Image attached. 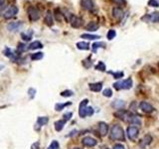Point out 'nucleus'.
Wrapping results in <instances>:
<instances>
[{"mask_svg":"<svg viewBox=\"0 0 159 149\" xmlns=\"http://www.w3.org/2000/svg\"><path fill=\"white\" fill-rule=\"evenodd\" d=\"M114 115H116L117 118L123 120L124 122L133 124V125H141L140 118H139L138 116H136L135 114H133V113L126 112V110L119 109V112H116L114 113Z\"/></svg>","mask_w":159,"mask_h":149,"instance_id":"nucleus-1","label":"nucleus"},{"mask_svg":"<svg viewBox=\"0 0 159 149\" xmlns=\"http://www.w3.org/2000/svg\"><path fill=\"white\" fill-rule=\"evenodd\" d=\"M111 138L113 140H119V141H124L125 136H124V131H123L122 127L119 126V124H114V125L111 127Z\"/></svg>","mask_w":159,"mask_h":149,"instance_id":"nucleus-2","label":"nucleus"},{"mask_svg":"<svg viewBox=\"0 0 159 149\" xmlns=\"http://www.w3.org/2000/svg\"><path fill=\"white\" fill-rule=\"evenodd\" d=\"M132 86H133V82L130 78H127V80L120 81V82L113 83V88L117 89V91H119V89H129L132 88Z\"/></svg>","mask_w":159,"mask_h":149,"instance_id":"nucleus-3","label":"nucleus"},{"mask_svg":"<svg viewBox=\"0 0 159 149\" xmlns=\"http://www.w3.org/2000/svg\"><path fill=\"white\" fill-rule=\"evenodd\" d=\"M27 13H28V18L30 19L31 21H37V20H39L40 19V11L37 9L36 7H29L28 8V11H27Z\"/></svg>","mask_w":159,"mask_h":149,"instance_id":"nucleus-4","label":"nucleus"},{"mask_svg":"<svg viewBox=\"0 0 159 149\" xmlns=\"http://www.w3.org/2000/svg\"><path fill=\"white\" fill-rule=\"evenodd\" d=\"M142 21H146V22H152V23H158L159 22V12H153L150 14H147L141 17Z\"/></svg>","mask_w":159,"mask_h":149,"instance_id":"nucleus-5","label":"nucleus"},{"mask_svg":"<svg viewBox=\"0 0 159 149\" xmlns=\"http://www.w3.org/2000/svg\"><path fill=\"white\" fill-rule=\"evenodd\" d=\"M17 14H18V7L17 6H11L4 12L3 17H4V19H7L8 20V19L15 17Z\"/></svg>","mask_w":159,"mask_h":149,"instance_id":"nucleus-6","label":"nucleus"},{"mask_svg":"<svg viewBox=\"0 0 159 149\" xmlns=\"http://www.w3.org/2000/svg\"><path fill=\"white\" fill-rule=\"evenodd\" d=\"M139 134V129L136 126H129L127 128V136L130 140H135Z\"/></svg>","mask_w":159,"mask_h":149,"instance_id":"nucleus-7","label":"nucleus"},{"mask_svg":"<svg viewBox=\"0 0 159 149\" xmlns=\"http://www.w3.org/2000/svg\"><path fill=\"white\" fill-rule=\"evenodd\" d=\"M87 102H89V99H84V101H82V102L80 104V109H79V114L81 117H86L87 115Z\"/></svg>","mask_w":159,"mask_h":149,"instance_id":"nucleus-8","label":"nucleus"},{"mask_svg":"<svg viewBox=\"0 0 159 149\" xmlns=\"http://www.w3.org/2000/svg\"><path fill=\"white\" fill-rule=\"evenodd\" d=\"M69 22H70L71 26H72L73 28H80V27L83 25V19L73 14L72 18L70 19Z\"/></svg>","mask_w":159,"mask_h":149,"instance_id":"nucleus-9","label":"nucleus"},{"mask_svg":"<svg viewBox=\"0 0 159 149\" xmlns=\"http://www.w3.org/2000/svg\"><path fill=\"white\" fill-rule=\"evenodd\" d=\"M23 26V23L21 21H15V22H10L7 25V29L10 32H17L20 30L21 27Z\"/></svg>","mask_w":159,"mask_h":149,"instance_id":"nucleus-10","label":"nucleus"},{"mask_svg":"<svg viewBox=\"0 0 159 149\" xmlns=\"http://www.w3.org/2000/svg\"><path fill=\"white\" fill-rule=\"evenodd\" d=\"M151 142H152L151 135L147 134V135H145V136L140 140V142H139V147L142 148V149H145V148L147 147V146L151 144Z\"/></svg>","mask_w":159,"mask_h":149,"instance_id":"nucleus-11","label":"nucleus"},{"mask_svg":"<svg viewBox=\"0 0 159 149\" xmlns=\"http://www.w3.org/2000/svg\"><path fill=\"white\" fill-rule=\"evenodd\" d=\"M81 6L83 9L87 10V11H92L95 8V3L93 0H81Z\"/></svg>","mask_w":159,"mask_h":149,"instance_id":"nucleus-12","label":"nucleus"},{"mask_svg":"<svg viewBox=\"0 0 159 149\" xmlns=\"http://www.w3.org/2000/svg\"><path fill=\"white\" fill-rule=\"evenodd\" d=\"M82 142H83V144L85 146H87V147H94V146L97 145L98 141L95 139V138L90 137V136H86L83 138V140H82Z\"/></svg>","mask_w":159,"mask_h":149,"instance_id":"nucleus-13","label":"nucleus"},{"mask_svg":"<svg viewBox=\"0 0 159 149\" xmlns=\"http://www.w3.org/2000/svg\"><path fill=\"white\" fill-rule=\"evenodd\" d=\"M139 107H140V109L145 113L152 112L153 110H154V107H153L152 105L147 101H141L140 104H139Z\"/></svg>","mask_w":159,"mask_h":149,"instance_id":"nucleus-14","label":"nucleus"},{"mask_svg":"<svg viewBox=\"0 0 159 149\" xmlns=\"http://www.w3.org/2000/svg\"><path fill=\"white\" fill-rule=\"evenodd\" d=\"M112 16H113L116 19H117V20H121L123 18V16H124V12H123V10L121 8L114 7L113 9H112Z\"/></svg>","mask_w":159,"mask_h":149,"instance_id":"nucleus-15","label":"nucleus"},{"mask_svg":"<svg viewBox=\"0 0 159 149\" xmlns=\"http://www.w3.org/2000/svg\"><path fill=\"white\" fill-rule=\"evenodd\" d=\"M98 130L101 136H106L108 132V125L106 122H100L98 123Z\"/></svg>","mask_w":159,"mask_h":149,"instance_id":"nucleus-16","label":"nucleus"},{"mask_svg":"<svg viewBox=\"0 0 159 149\" xmlns=\"http://www.w3.org/2000/svg\"><path fill=\"white\" fill-rule=\"evenodd\" d=\"M44 22H45V24L49 27L53 26L54 24V18H53V14H52L51 11H48L47 14H46L45 18H44Z\"/></svg>","mask_w":159,"mask_h":149,"instance_id":"nucleus-17","label":"nucleus"},{"mask_svg":"<svg viewBox=\"0 0 159 149\" xmlns=\"http://www.w3.org/2000/svg\"><path fill=\"white\" fill-rule=\"evenodd\" d=\"M89 86L90 91H95V93L100 91L101 89H103V83H90Z\"/></svg>","mask_w":159,"mask_h":149,"instance_id":"nucleus-18","label":"nucleus"},{"mask_svg":"<svg viewBox=\"0 0 159 149\" xmlns=\"http://www.w3.org/2000/svg\"><path fill=\"white\" fill-rule=\"evenodd\" d=\"M66 122H67V121H66L65 119H60V120L56 121V122H55V129H56L57 131L63 130V128H64Z\"/></svg>","mask_w":159,"mask_h":149,"instance_id":"nucleus-19","label":"nucleus"},{"mask_svg":"<svg viewBox=\"0 0 159 149\" xmlns=\"http://www.w3.org/2000/svg\"><path fill=\"white\" fill-rule=\"evenodd\" d=\"M42 48H43L42 43L39 41L32 42L31 44L28 46V50H37V49H42Z\"/></svg>","mask_w":159,"mask_h":149,"instance_id":"nucleus-20","label":"nucleus"},{"mask_svg":"<svg viewBox=\"0 0 159 149\" xmlns=\"http://www.w3.org/2000/svg\"><path fill=\"white\" fill-rule=\"evenodd\" d=\"M32 35H33L32 30H28L27 32L21 33V38L24 40V41H30V40L32 39Z\"/></svg>","mask_w":159,"mask_h":149,"instance_id":"nucleus-21","label":"nucleus"},{"mask_svg":"<svg viewBox=\"0 0 159 149\" xmlns=\"http://www.w3.org/2000/svg\"><path fill=\"white\" fill-rule=\"evenodd\" d=\"M98 23H95V22H90L86 26V29L87 30V31H90V32H95V31H97V30L98 29Z\"/></svg>","mask_w":159,"mask_h":149,"instance_id":"nucleus-22","label":"nucleus"},{"mask_svg":"<svg viewBox=\"0 0 159 149\" xmlns=\"http://www.w3.org/2000/svg\"><path fill=\"white\" fill-rule=\"evenodd\" d=\"M77 48L79 49V50H89L90 49V44L87 42H78L76 44Z\"/></svg>","mask_w":159,"mask_h":149,"instance_id":"nucleus-23","label":"nucleus"},{"mask_svg":"<svg viewBox=\"0 0 159 149\" xmlns=\"http://www.w3.org/2000/svg\"><path fill=\"white\" fill-rule=\"evenodd\" d=\"M112 107H113L114 108H116V109H122L123 107H124V105H125V104H124V101H114L113 102H112Z\"/></svg>","mask_w":159,"mask_h":149,"instance_id":"nucleus-24","label":"nucleus"},{"mask_svg":"<svg viewBox=\"0 0 159 149\" xmlns=\"http://www.w3.org/2000/svg\"><path fill=\"white\" fill-rule=\"evenodd\" d=\"M49 121V118L46 117V116H40V117H38L37 119V124L39 126H43L45 125V124H47Z\"/></svg>","mask_w":159,"mask_h":149,"instance_id":"nucleus-25","label":"nucleus"},{"mask_svg":"<svg viewBox=\"0 0 159 149\" xmlns=\"http://www.w3.org/2000/svg\"><path fill=\"white\" fill-rule=\"evenodd\" d=\"M81 38L87 39V40H98L100 39V36H98V35H92V34H83L81 36Z\"/></svg>","mask_w":159,"mask_h":149,"instance_id":"nucleus-26","label":"nucleus"},{"mask_svg":"<svg viewBox=\"0 0 159 149\" xmlns=\"http://www.w3.org/2000/svg\"><path fill=\"white\" fill-rule=\"evenodd\" d=\"M98 48H106V43H103V42L94 43V44H93V47H92L93 52L95 53Z\"/></svg>","mask_w":159,"mask_h":149,"instance_id":"nucleus-27","label":"nucleus"},{"mask_svg":"<svg viewBox=\"0 0 159 149\" xmlns=\"http://www.w3.org/2000/svg\"><path fill=\"white\" fill-rule=\"evenodd\" d=\"M72 104L71 102H66V104H56L55 105V109L57 110V112H61L66 107H68V105H71Z\"/></svg>","mask_w":159,"mask_h":149,"instance_id":"nucleus-28","label":"nucleus"},{"mask_svg":"<svg viewBox=\"0 0 159 149\" xmlns=\"http://www.w3.org/2000/svg\"><path fill=\"white\" fill-rule=\"evenodd\" d=\"M54 16H55V18H56L57 21H61L62 18H63V14L61 12V9L56 8V9L54 10Z\"/></svg>","mask_w":159,"mask_h":149,"instance_id":"nucleus-29","label":"nucleus"},{"mask_svg":"<svg viewBox=\"0 0 159 149\" xmlns=\"http://www.w3.org/2000/svg\"><path fill=\"white\" fill-rule=\"evenodd\" d=\"M44 54L42 52H37V53H34L31 55V60L33 61H37V60H41L43 58Z\"/></svg>","mask_w":159,"mask_h":149,"instance_id":"nucleus-30","label":"nucleus"},{"mask_svg":"<svg viewBox=\"0 0 159 149\" xmlns=\"http://www.w3.org/2000/svg\"><path fill=\"white\" fill-rule=\"evenodd\" d=\"M26 50H28V45L23 44V43H20V44L18 45V49H17L18 53H23L25 52Z\"/></svg>","mask_w":159,"mask_h":149,"instance_id":"nucleus-31","label":"nucleus"},{"mask_svg":"<svg viewBox=\"0 0 159 149\" xmlns=\"http://www.w3.org/2000/svg\"><path fill=\"white\" fill-rule=\"evenodd\" d=\"M95 69L98 70V71L105 72V71H106V65L103 64V62H98L97 66L95 67Z\"/></svg>","mask_w":159,"mask_h":149,"instance_id":"nucleus-32","label":"nucleus"},{"mask_svg":"<svg viewBox=\"0 0 159 149\" xmlns=\"http://www.w3.org/2000/svg\"><path fill=\"white\" fill-rule=\"evenodd\" d=\"M116 30H113V29L109 30L108 32V35H106V37H108V40H112L113 38H116Z\"/></svg>","mask_w":159,"mask_h":149,"instance_id":"nucleus-33","label":"nucleus"},{"mask_svg":"<svg viewBox=\"0 0 159 149\" xmlns=\"http://www.w3.org/2000/svg\"><path fill=\"white\" fill-rule=\"evenodd\" d=\"M83 65H84L85 68H87V69H89V68L92 67L93 63L90 62V58H87L86 60H84V61H83Z\"/></svg>","mask_w":159,"mask_h":149,"instance_id":"nucleus-34","label":"nucleus"},{"mask_svg":"<svg viewBox=\"0 0 159 149\" xmlns=\"http://www.w3.org/2000/svg\"><path fill=\"white\" fill-rule=\"evenodd\" d=\"M74 94V93L72 91H69V89H67V91H64L61 93V96H64V97H68V96H72Z\"/></svg>","mask_w":159,"mask_h":149,"instance_id":"nucleus-35","label":"nucleus"},{"mask_svg":"<svg viewBox=\"0 0 159 149\" xmlns=\"http://www.w3.org/2000/svg\"><path fill=\"white\" fill-rule=\"evenodd\" d=\"M103 94L106 97H111L112 96V91L111 89H103Z\"/></svg>","mask_w":159,"mask_h":149,"instance_id":"nucleus-36","label":"nucleus"},{"mask_svg":"<svg viewBox=\"0 0 159 149\" xmlns=\"http://www.w3.org/2000/svg\"><path fill=\"white\" fill-rule=\"evenodd\" d=\"M109 74H111L113 76L114 78H120L123 77V73L122 72H116V73H113V72H109Z\"/></svg>","mask_w":159,"mask_h":149,"instance_id":"nucleus-37","label":"nucleus"},{"mask_svg":"<svg viewBox=\"0 0 159 149\" xmlns=\"http://www.w3.org/2000/svg\"><path fill=\"white\" fill-rule=\"evenodd\" d=\"M59 148H60L59 143H58V141H56V140H54V141L51 143V145L48 147V149H59Z\"/></svg>","mask_w":159,"mask_h":149,"instance_id":"nucleus-38","label":"nucleus"},{"mask_svg":"<svg viewBox=\"0 0 159 149\" xmlns=\"http://www.w3.org/2000/svg\"><path fill=\"white\" fill-rule=\"evenodd\" d=\"M148 5L151 7H159V3H158L157 0H149Z\"/></svg>","mask_w":159,"mask_h":149,"instance_id":"nucleus-39","label":"nucleus"},{"mask_svg":"<svg viewBox=\"0 0 159 149\" xmlns=\"http://www.w3.org/2000/svg\"><path fill=\"white\" fill-rule=\"evenodd\" d=\"M72 115H73V113L72 112H66L64 115H63V119H65L66 121H68L69 119H71V117H72Z\"/></svg>","mask_w":159,"mask_h":149,"instance_id":"nucleus-40","label":"nucleus"},{"mask_svg":"<svg viewBox=\"0 0 159 149\" xmlns=\"http://www.w3.org/2000/svg\"><path fill=\"white\" fill-rule=\"evenodd\" d=\"M28 94H29V96L31 99H33V97L35 96V94H36V89H29V91H28Z\"/></svg>","mask_w":159,"mask_h":149,"instance_id":"nucleus-41","label":"nucleus"},{"mask_svg":"<svg viewBox=\"0 0 159 149\" xmlns=\"http://www.w3.org/2000/svg\"><path fill=\"white\" fill-rule=\"evenodd\" d=\"M112 2H114L117 5H125V0H112Z\"/></svg>","mask_w":159,"mask_h":149,"instance_id":"nucleus-42","label":"nucleus"},{"mask_svg":"<svg viewBox=\"0 0 159 149\" xmlns=\"http://www.w3.org/2000/svg\"><path fill=\"white\" fill-rule=\"evenodd\" d=\"M113 149H125V147L122 144H119H119H116L113 146Z\"/></svg>","mask_w":159,"mask_h":149,"instance_id":"nucleus-43","label":"nucleus"},{"mask_svg":"<svg viewBox=\"0 0 159 149\" xmlns=\"http://www.w3.org/2000/svg\"><path fill=\"white\" fill-rule=\"evenodd\" d=\"M39 146H40V144L38 142H36V143H34V144L32 145V149H39Z\"/></svg>","mask_w":159,"mask_h":149,"instance_id":"nucleus-44","label":"nucleus"},{"mask_svg":"<svg viewBox=\"0 0 159 149\" xmlns=\"http://www.w3.org/2000/svg\"><path fill=\"white\" fill-rule=\"evenodd\" d=\"M77 132H78V131H77V130H73L72 132H71V134H69V136H70V137L74 136V135H75V134L77 133Z\"/></svg>","mask_w":159,"mask_h":149,"instance_id":"nucleus-45","label":"nucleus"},{"mask_svg":"<svg viewBox=\"0 0 159 149\" xmlns=\"http://www.w3.org/2000/svg\"><path fill=\"white\" fill-rule=\"evenodd\" d=\"M5 3V0H0V7Z\"/></svg>","mask_w":159,"mask_h":149,"instance_id":"nucleus-46","label":"nucleus"},{"mask_svg":"<svg viewBox=\"0 0 159 149\" xmlns=\"http://www.w3.org/2000/svg\"><path fill=\"white\" fill-rule=\"evenodd\" d=\"M103 149H109V148H108V147H103Z\"/></svg>","mask_w":159,"mask_h":149,"instance_id":"nucleus-47","label":"nucleus"},{"mask_svg":"<svg viewBox=\"0 0 159 149\" xmlns=\"http://www.w3.org/2000/svg\"><path fill=\"white\" fill-rule=\"evenodd\" d=\"M74 149H81V148H78V147H77V148H74Z\"/></svg>","mask_w":159,"mask_h":149,"instance_id":"nucleus-48","label":"nucleus"}]
</instances>
